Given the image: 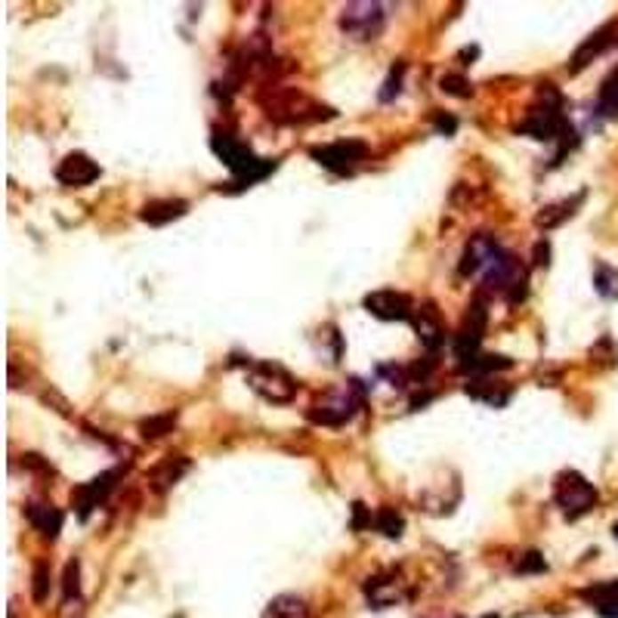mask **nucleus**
<instances>
[{"instance_id":"27","label":"nucleus","mask_w":618,"mask_h":618,"mask_svg":"<svg viewBox=\"0 0 618 618\" xmlns=\"http://www.w3.org/2000/svg\"><path fill=\"white\" fill-rule=\"evenodd\" d=\"M594 288L600 297H606V301H618V269H613V266L600 263L594 272Z\"/></svg>"},{"instance_id":"6","label":"nucleus","mask_w":618,"mask_h":618,"mask_svg":"<svg viewBox=\"0 0 618 618\" xmlns=\"http://www.w3.org/2000/svg\"><path fill=\"white\" fill-rule=\"evenodd\" d=\"M597 489L588 483V479L582 477V473L575 470H563L557 477V486H554V501L557 507L566 513L569 519H578L584 517L588 510H594L597 507Z\"/></svg>"},{"instance_id":"10","label":"nucleus","mask_w":618,"mask_h":618,"mask_svg":"<svg viewBox=\"0 0 618 618\" xmlns=\"http://www.w3.org/2000/svg\"><path fill=\"white\" fill-rule=\"evenodd\" d=\"M362 303H365V309L371 312V316L383 318V322H412V316H414L412 297L402 294V291H393V288L371 291Z\"/></svg>"},{"instance_id":"24","label":"nucleus","mask_w":618,"mask_h":618,"mask_svg":"<svg viewBox=\"0 0 618 618\" xmlns=\"http://www.w3.org/2000/svg\"><path fill=\"white\" fill-rule=\"evenodd\" d=\"M374 529L383 532L387 538H402L405 519H402V513H396L393 507H381V510L374 513Z\"/></svg>"},{"instance_id":"17","label":"nucleus","mask_w":618,"mask_h":618,"mask_svg":"<svg viewBox=\"0 0 618 618\" xmlns=\"http://www.w3.org/2000/svg\"><path fill=\"white\" fill-rule=\"evenodd\" d=\"M186 470H189V458H183V454H167V458L148 473V483H152L155 492H167L171 486L180 483V477H183Z\"/></svg>"},{"instance_id":"20","label":"nucleus","mask_w":618,"mask_h":618,"mask_svg":"<svg viewBox=\"0 0 618 618\" xmlns=\"http://www.w3.org/2000/svg\"><path fill=\"white\" fill-rule=\"evenodd\" d=\"M464 389H467V396L489 402V405H494V408L507 405V399H510V389H507V387L498 389V387H494V383H489V381H470Z\"/></svg>"},{"instance_id":"4","label":"nucleus","mask_w":618,"mask_h":618,"mask_svg":"<svg viewBox=\"0 0 618 618\" xmlns=\"http://www.w3.org/2000/svg\"><path fill=\"white\" fill-rule=\"evenodd\" d=\"M247 383L257 396L272 405H288L297 396V377L278 362H253L247 371Z\"/></svg>"},{"instance_id":"31","label":"nucleus","mask_w":618,"mask_h":618,"mask_svg":"<svg viewBox=\"0 0 618 618\" xmlns=\"http://www.w3.org/2000/svg\"><path fill=\"white\" fill-rule=\"evenodd\" d=\"M517 572H519V575H535V572H548V559L538 554V550H529V554L519 557Z\"/></svg>"},{"instance_id":"38","label":"nucleus","mask_w":618,"mask_h":618,"mask_svg":"<svg viewBox=\"0 0 618 618\" xmlns=\"http://www.w3.org/2000/svg\"><path fill=\"white\" fill-rule=\"evenodd\" d=\"M613 535H615V542H618V523L613 526Z\"/></svg>"},{"instance_id":"34","label":"nucleus","mask_w":618,"mask_h":618,"mask_svg":"<svg viewBox=\"0 0 618 618\" xmlns=\"http://www.w3.org/2000/svg\"><path fill=\"white\" fill-rule=\"evenodd\" d=\"M371 523H374V517L368 513V507L362 504V501H356V504H353V529L362 532V529H365V526H371Z\"/></svg>"},{"instance_id":"2","label":"nucleus","mask_w":618,"mask_h":618,"mask_svg":"<svg viewBox=\"0 0 618 618\" xmlns=\"http://www.w3.org/2000/svg\"><path fill=\"white\" fill-rule=\"evenodd\" d=\"M260 102H263L266 115L276 118L278 124H312V121L334 118V108L318 106V102H312L307 93L291 90V87H269L260 96Z\"/></svg>"},{"instance_id":"21","label":"nucleus","mask_w":618,"mask_h":618,"mask_svg":"<svg viewBox=\"0 0 618 618\" xmlns=\"http://www.w3.org/2000/svg\"><path fill=\"white\" fill-rule=\"evenodd\" d=\"M513 368V359H507V356H494V353H479L477 359H470L467 365H461L458 371H464V374H492V371H507Z\"/></svg>"},{"instance_id":"9","label":"nucleus","mask_w":618,"mask_h":618,"mask_svg":"<svg viewBox=\"0 0 618 618\" xmlns=\"http://www.w3.org/2000/svg\"><path fill=\"white\" fill-rule=\"evenodd\" d=\"M309 155L318 161L322 167H328L331 173H353L359 161H365L368 146L362 140H341V142H328V146H312Z\"/></svg>"},{"instance_id":"13","label":"nucleus","mask_w":618,"mask_h":618,"mask_svg":"<svg viewBox=\"0 0 618 618\" xmlns=\"http://www.w3.org/2000/svg\"><path fill=\"white\" fill-rule=\"evenodd\" d=\"M504 251L492 236H477L470 245L464 247V257H461V276H477L492 266V260Z\"/></svg>"},{"instance_id":"14","label":"nucleus","mask_w":618,"mask_h":618,"mask_svg":"<svg viewBox=\"0 0 618 618\" xmlns=\"http://www.w3.org/2000/svg\"><path fill=\"white\" fill-rule=\"evenodd\" d=\"M618 35V25L615 22H606L603 28H597L594 35L588 37V41L582 44V47L572 53V60H569V71L572 75H578V71H584L588 68L590 62L597 60V56H603V50L613 44V37Z\"/></svg>"},{"instance_id":"29","label":"nucleus","mask_w":618,"mask_h":618,"mask_svg":"<svg viewBox=\"0 0 618 618\" xmlns=\"http://www.w3.org/2000/svg\"><path fill=\"white\" fill-rule=\"evenodd\" d=\"M584 600H590L594 606H606V603L618 600V582H606V584H594V588L582 590Z\"/></svg>"},{"instance_id":"8","label":"nucleus","mask_w":618,"mask_h":618,"mask_svg":"<svg viewBox=\"0 0 618 618\" xmlns=\"http://www.w3.org/2000/svg\"><path fill=\"white\" fill-rule=\"evenodd\" d=\"M356 408H359L356 387H341V389L325 393L322 399L309 408V421L318 427H343L356 418Z\"/></svg>"},{"instance_id":"25","label":"nucleus","mask_w":618,"mask_h":618,"mask_svg":"<svg viewBox=\"0 0 618 618\" xmlns=\"http://www.w3.org/2000/svg\"><path fill=\"white\" fill-rule=\"evenodd\" d=\"M173 427H177V414H152V418H146L140 424V433L142 439H161V436L173 433Z\"/></svg>"},{"instance_id":"33","label":"nucleus","mask_w":618,"mask_h":618,"mask_svg":"<svg viewBox=\"0 0 618 618\" xmlns=\"http://www.w3.org/2000/svg\"><path fill=\"white\" fill-rule=\"evenodd\" d=\"M47 590H50V566L47 563H37L35 566V600L37 603L47 600Z\"/></svg>"},{"instance_id":"32","label":"nucleus","mask_w":618,"mask_h":618,"mask_svg":"<svg viewBox=\"0 0 618 618\" xmlns=\"http://www.w3.org/2000/svg\"><path fill=\"white\" fill-rule=\"evenodd\" d=\"M402 75H405V62L393 65V71H389L387 84H383V90H381V102H389L393 96H399V90H402Z\"/></svg>"},{"instance_id":"16","label":"nucleus","mask_w":618,"mask_h":618,"mask_svg":"<svg viewBox=\"0 0 618 618\" xmlns=\"http://www.w3.org/2000/svg\"><path fill=\"white\" fill-rule=\"evenodd\" d=\"M186 211H189V201L183 198H155V201H148V205H142L140 220L148 226H167V223H173V220L186 217Z\"/></svg>"},{"instance_id":"1","label":"nucleus","mask_w":618,"mask_h":618,"mask_svg":"<svg viewBox=\"0 0 618 618\" xmlns=\"http://www.w3.org/2000/svg\"><path fill=\"white\" fill-rule=\"evenodd\" d=\"M211 148L217 152V158L236 173L242 189L257 183V180H263V177H269V173L276 171V161L257 158L247 142H242L238 136L226 133V130H220V127L213 130V136H211Z\"/></svg>"},{"instance_id":"12","label":"nucleus","mask_w":618,"mask_h":618,"mask_svg":"<svg viewBox=\"0 0 618 618\" xmlns=\"http://www.w3.org/2000/svg\"><path fill=\"white\" fill-rule=\"evenodd\" d=\"M115 479H118V470H108V473H100V477H93L90 483H84L81 489L71 492V504L77 507V517L87 519L90 510H93L100 501H106V494L115 489Z\"/></svg>"},{"instance_id":"26","label":"nucleus","mask_w":618,"mask_h":618,"mask_svg":"<svg viewBox=\"0 0 618 618\" xmlns=\"http://www.w3.org/2000/svg\"><path fill=\"white\" fill-rule=\"evenodd\" d=\"M365 594H368V600L374 603V609H387L389 603L399 600V594H396V584H387L383 578H371V582L365 584Z\"/></svg>"},{"instance_id":"36","label":"nucleus","mask_w":618,"mask_h":618,"mask_svg":"<svg viewBox=\"0 0 618 618\" xmlns=\"http://www.w3.org/2000/svg\"><path fill=\"white\" fill-rule=\"evenodd\" d=\"M548 263H550V245L542 238V242L535 245V266H548Z\"/></svg>"},{"instance_id":"19","label":"nucleus","mask_w":618,"mask_h":618,"mask_svg":"<svg viewBox=\"0 0 618 618\" xmlns=\"http://www.w3.org/2000/svg\"><path fill=\"white\" fill-rule=\"evenodd\" d=\"M582 201H584V192H578L575 198H566V201H557V205L542 207L535 217V226L538 229H557L559 223H566V220L575 213V207L582 205Z\"/></svg>"},{"instance_id":"35","label":"nucleus","mask_w":618,"mask_h":618,"mask_svg":"<svg viewBox=\"0 0 618 618\" xmlns=\"http://www.w3.org/2000/svg\"><path fill=\"white\" fill-rule=\"evenodd\" d=\"M433 127L439 130V133L452 136L454 130H458V121H454L452 115H442V112H436V115H433Z\"/></svg>"},{"instance_id":"11","label":"nucleus","mask_w":618,"mask_h":618,"mask_svg":"<svg viewBox=\"0 0 618 618\" xmlns=\"http://www.w3.org/2000/svg\"><path fill=\"white\" fill-rule=\"evenodd\" d=\"M100 165H96L90 155H84V152H71V155H65V158L60 161V167H56V180H60L62 186H75V189H81V186H90V183H96L100 180Z\"/></svg>"},{"instance_id":"37","label":"nucleus","mask_w":618,"mask_h":618,"mask_svg":"<svg viewBox=\"0 0 618 618\" xmlns=\"http://www.w3.org/2000/svg\"><path fill=\"white\" fill-rule=\"evenodd\" d=\"M597 613H600L603 618H618V600L606 603V606H597Z\"/></svg>"},{"instance_id":"18","label":"nucleus","mask_w":618,"mask_h":618,"mask_svg":"<svg viewBox=\"0 0 618 618\" xmlns=\"http://www.w3.org/2000/svg\"><path fill=\"white\" fill-rule=\"evenodd\" d=\"M25 517H28V523L35 526L44 538L60 535V529H62V510H60V507H53V504H28V507H25Z\"/></svg>"},{"instance_id":"23","label":"nucleus","mask_w":618,"mask_h":618,"mask_svg":"<svg viewBox=\"0 0 618 618\" xmlns=\"http://www.w3.org/2000/svg\"><path fill=\"white\" fill-rule=\"evenodd\" d=\"M597 108H600L606 118H618V68L603 81L600 96H597Z\"/></svg>"},{"instance_id":"22","label":"nucleus","mask_w":618,"mask_h":618,"mask_svg":"<svg viewBox=\"0 0 618 618\" xmlns=\"http://www.w3.org/2000/svg\"><path fill=\"white\" fill-rule=\"evenodd\" d=\"M269 615L272 618H309V609L301 597L294 594H282L269 603Z\"/></svg>"},{"instance_id":"15","label":"nucleus","mask_w":618,"mask_h":618,"mask_svg":"<svg viewBox=\"0 0 618 618\" xmlns=\"http://www.w3.org/2000/svg\"><path fill=\"white\" fill-rule=\"evenodd\" d=\"M412 325H414V331H418L421 343H424L430 353H436V349L445 343V325H442L439 309H436L433 303H421L412 316Z\"/></svg>"},{"instance_id":"3","label":"nucleus","mask_w":618,"mask_h":618,"mask_svg":"<svg viewBox=\"0 0 618 618\" xmlns=\"http://www.w3.org/2000/svg\"><path fill=\"white\" fill-rule=\"evenodd\" d=\"M486 291L501 294L507 303H519L526 297V285H529V272L519 263V257H513L510 251H501L492 260V266L483 272Z\"/></svg>"},{"instance_id":"28","label":"nucleus","mask_w":618,"mask_h":618,"mask_svg":"<svg viewBox=\"0 0 618 618\" xmlns=\"http://www.w3.org/2000/svg\"><path fill=\"white\" fill-rule=\"evenodd\" d=\"M439 90L448 96H458V100H470L473 96V84L461 75H442L439 77Z\"/></svg>"},{"instance_id":"7","label":"nucleus","mask_w":618,"mask_h":618,"mask_svg":"<svg viewBox=\"0 0 618 618\" xmlns=\"http://www.w3.org/2000/svg\"><path fill=\"white\" fill-rule=\"evenodd\" d=\"M486 325H489V309H486V297L479 294L477 301L467 307L461 331L454 334V359H458V368L479 356V343H483V337H486Z\"/></svg>"},{"instance_id":"30","label":"nucleus","mask_w":618,"mask_h":618,"mask_svg":"<svg viewBox=\"0 0 618 618\" xmlns=\"http://www.w3.org/2000/svg\"><path fill=\"white\" fill-rule=\"evenodd\" d=\"M81 566H77V559H71L68 566H65V578H62V597L65 603L68 600H77V594H81Z\"/></svg>"},{"instance_id":"5","label":"nucleus","mask_w":618,"mask_h":618,"mask_svg":"<svg viewBox=\"0 0 618 618\" xmlns=\"http://www.w3.org/2000/svg\"><path fill=\"white\" fill-rule=\"evenodd\" d=\"M387 28V12L377 0H356L341 10V31L353 41H377Z\"/></svg>"}]
</instances>
